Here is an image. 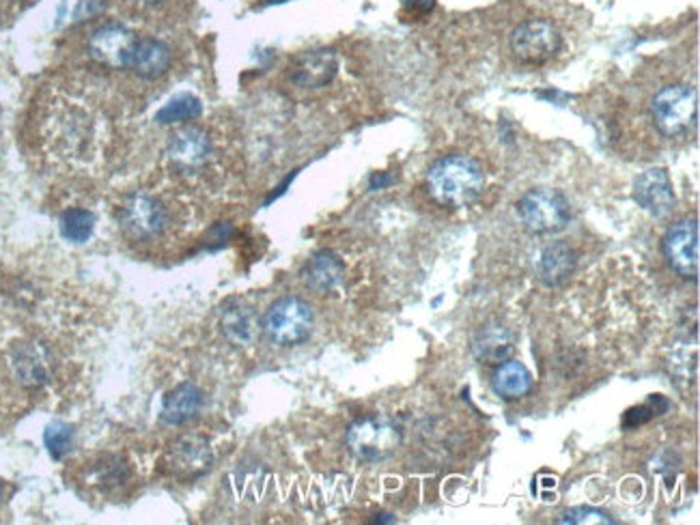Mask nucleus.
<instances>
[{
    "label": "nucleus",
    "instance_id": "obj_1",
    "mask_svg": "<svg viewBox=\"0 0 700 525\" xmlns=\"http://www.w3.org/2000/svg\"><path fill=\"white\" fill-rule=\"evenodd\" d=\"M427 195L440 207L462 209L472 205L485 190V170L466 153L440 158L427 172Z\"/></svg>",
    "mask_w": 700,
    "mask_h": 525
},
{
    "label": "nucleus",
    "instance_id": "obj_2",
    "mask_svg": "<svg viewBox=\"0 0 700 525\" xmlns=\"http://www.w3.org/2000/svg\"><path fill=\"white\" fill-rule=\"evenodd\" d=\"M655 128L668 138L683 136L699 123V93L690 85H667L651 99Z\"/></svg>",
    "mask_w": 700,
    "mask_h": 525
},
{
    "label": "nucleus",
    "instance_id": "obj_3",
    "mask_svg": "<svg viewBox=\"0 0 700 525\" xmlns=\"http://www.w3.org/2000/svg\"><path fill=\"white\" fill-rule=\"evenodd\" d=\"M345 442L356 459L377 463L397 453L403 442V430L388 416H365L347 428Z\"/></svg>",
    "mask_w": 700,
    "mask_h": 525
},
{
    "label": "nucleus",
    "instance_id": "obj_4",
    "mask_svg": "<svg viewBox=\"0 0 700 525\" xmlns=\"http://www.w3.org/2000/svg\"><path fill=\"white\" fill-rule=\"evenodd\" d=\"M315 326V313L302 297H280L267 308L262 329L278 347H296L304 343Z\"/></svg>",
    "mask_w": 700,
    "mask_h": 525
},
{
    "label": "nucleus",
    "instance_id": "obj_5",
    "mask_svg": "<svg viewBox=\"0 0 700 525\" xmlns=\"http://www.w3.org/2000/svg\"><path fill=\"white\" fill-rule=\"evenodd\" d=\"M517 214L526 229L536 235H552L568 227L571 207L559 190L536 188L520 198Z\"/></svg>",
    "mask_w": 700,
    "mask_h": 525
},
{
    "label": "nucleus",
    "instance_id": "obj_6",
    "mask_svg": "<svg viewBox=\"0 0 700 525\" xmlns=\"http://www.w3.org/2000/svg\"><path fill=\"white\" fill-rule=\"evenodd\" d=\"M511 52L520 63L543 66L559 55L563 46L561 31L548 20H526L513 29L509 39Z\"/></svg>",
    "mask_w": 700,
    "mask_h": 525
},
{
    "label": "nucleus",
    "instance_id": "obj_7",
    "mask_svg": "<svg viewBox=\"0 0 700 525\" xmlns=\"http://www.w3.org/2000/svg\"><path fill=\"white\" fill-rule=\"evenodd\" d=\"M119 222L132 239H154L167 230V207L160 198L149 192H136L121 205Z\"/></svg>",
    "mask_w": 700,
    "mask_h": 525
},
{
    "label": "nucleus",
    "instance_id": "obj_8",
    "mask_svg": "<svg viewBox=\"0 0 700 525\" xmlns=\"http://www.w3.org/2000/svg\"><path fill=\"white\" fill-rule=\"evenodd\" d=\"M668 265L688 280H699L700 230L699 222L692 218L674 222L662 241Z\"/></svg>",
    "mask_w": 700,
    "mask_h": 525
},
{
    "label": "nucleus",
    "instance_id": "obj_9",
    "mask_svg": "<svg viewBox=\"0 0 700 525\" xmlns=\"http://www.w3.org/2000/svg\"><path fill=\"white\" fill-rule=\"evenodd\" d=\"M136 34L124 24H103L89 37V55L101 67L130 69Z\"/></svg>",
    "mask_w": 700,
    "mask_h": 525
},
{
    "label": "nucleus",
    "instance_id": "obj_10",
    "mask_svg": "<svg viewBox=\"0 0 700 525\" xmlns=\"http://www.w3.org/2000/svg\"><path fill=\"white\" fill-rule=\"evenodd\" d=\"M214 463V453L203 435H184L177 437L167 450L168 474L177 478H197L205 474Z\"/></svg>",
    "mask_w": 700,
    "mask_h": 525
},
{
    "label": "nucleus",
    "instance_id": "obj_11",
    "mask_svg": "<svg viewBox=\"0 0 700 525\" xmlns=\"http://www.w3.org/2000/svg\"><path fill=\"white\" fill-rule=\"evenodd\" d=\"M168 165L179 172H197L214 153L211 138L199 128H181L170 136L167 145Z\"/></svg>",
    "mask_w": 700,
    "mask_h": 525
},
{
    "label": "nucleus",
    "instance_id": "obj_12",
    "mask_svg": "<svg viewBox=\"0 0 700 525\" xmlns=\"http://www.w3.org/2000/svg\"><path fill=\"white\" fill-rule=\"evenodd\" d=\"M9 358L16 379L24 388H41L52 379V356L41 343H16Z\"/></svg>",
    "mask_w": 700,
    "mask_h": 525
},
{
    "label": "nucleus",
    "instance_id": "obj_13",
    "mask_svg": "<svg viewBox=\"0 0 700 525\" xmlns=\"http://www.w3.org/2000/svg\"><path fill=\"white\" fill-rule=\"evenodd\" d=\"M338 73V57L334 50L319 48L302 52L289 67V80L300 89H322Z\"/></svg>",
    "mask_w": 700,
    "mask_h": 525
},
{
    "label": "nucleus",
    "instance_id": "obj_14",
    "mask_svg": "<svg viewBox=\"0 0 700 525\" xmlns=\"http://www.w3.org/2000/svg\"><path fill=\"white\" fill-rule=\"evenodd\" d=\"M635 202L653 218H664L674 207V188L667 168H649L634 184Z\"/></svg>",
    "mask_w": 700,
    "mask_h": 525
},
{
    "label": "nucleus",
    "instance_id": "obj_15",
    "mask_svg": "<svg viewBox=\"0 0 700 525\" xmlns=\"http://www.w3.org/2000/svg\"><path fill=\"white\" fill-rule=\"evenodd\" d=\"M302 278L310 291L328 296L345 283V265L333 250H319L304 265Z\"/></svg>",
    "mask_w": 700,
    "mask_h": 525
},
{
    "label": "nucleus",
    "instance_id": "obj_16",
    "mask_svg": "<svg viewBox=\"0 0 700 525\" xmlns=\"http://www.w3.org/2000/svg\"><path fill=\"white\" fill-rule=\"evenodd\" d=\"M220 329L225 334V338L229 343H234L237 347H248L253 345L259 334L264 331L262 329V321L255 313L253 306H248L246 301L241 299H231L225 308H223V315H220Z\"/></svg>",
    "mask_w": 700,
    "mask_h": 525
},
{
    "label": "nucleus",
    "instance_id": "obj_17",
    "mask_svg": "<svg viewBox=\"0 0 700 525\" xmlns=\"http://www.w3.org/2000/svg\"><path fill=\"white\" fill-rule=\"evenodd\" d=\"M578 265L575 250L565 241L548 244L536 261V278L545 287H561L573 276Z\"/></svg>",
    "mask_w": 700,
    "mask_h": 525
},
{
    "label": "nucleus",
    "instance_id": "obj_18",
    "mask_svg": "<svg viewBox=\"0 0 700 525\" xmlns=\"http://www.w3.org/2000/svg\"><path fill=\"white\" fill-rule=\"evenodd\" d=\"M515 349V338L511 329L504 328L499 321H490L481 326L472 338V354L479 361L501 364L509 360Z\"/></svg>",
    "mask_w": 700,
    "mask_h": 525
},
{
    "label": "nucleus",
    "instance_id": "obj_19",
    "mask_svg": "<svg viewBox=\"0 0 700 525\" xmlns=\"http://www.w3.org/2000/svg\"><path fill=\"white\" fill-rule=\"evenodd\" d=\"M170 67V50L167 43L154 37H138L134 46L130 69L145 80H156Z\"/></svg>",
    "mask_w": 700,
    "mask_h": 525
},
{
    "label": "nucleus",
    "instance_id": "obj_20",
    "mask_svg": "<svg viewBox=\"0 0 700 525\" xmlns=\"http://www.w3.org/2000/svg\"><path fill=\"white\" fill-rule=\"evenodd\" d=\"M203 400L205 398L200 388L190 382H184L167 394L165 407H162V420L172 427H181L199 416Z\"/></svg>",
    "mask_w": 700,
    "mask_h": 525
},
{
    "label": "nucleus",
    "instance_id": "obj_21",
    "mask_svg": "<svg viewBox=\"0 0 700 525\" xmlns=\"http://www.w3.org/2000/svg\"><path fill=\"white\" fill-rule=\"evenodd\" d=\"M494 393L504 400H517L531 393L533 375L520 360H504L492 375Z\"/></svg>",
    "mask_w": 700,
    "mask_h": 525
},
{
    "label": "nucleus",
    "instance_id": "obj_22",
    "mask_svg": "<svg viewBox=\"0 0 700 525\" xmlns=\"http://www.w3.org/2000/svg\"><path fill=\"white\" fill-rule=\"evenodd\" d=\"M203 112V103L193 93H179L175 98L168 99L167 103L158 110L156 121L160 126H175V123H188L199 119Z\"/></svg>",
    "mask_w": 700,
    "mask_h": 525
},
{
    "label": "nucleus",
    "instance_id": "obj_23",
    "mask_svg": "<svg viewBox=\"0 0 700 525\" xmlns=\"http://www.w3.org/2000/svg\"><path fill=\"white\" fill-rule=\"evenodd\" d=\"M96 214L82 207H71L61 216V235L71 244H85L96 230Z\"/></svg>",
    "mask_w": 700,
    "mask_h": 525
},
{
    "label": "nucleus",
    "instance_id": "obj_24",
    "mask_svg": "<svg viewBox=\"0 0 700 525\" xmlns=\"http://www.w3.org/2000/svg\"><path fill=\"white\" fill-rule=\"evenodd\" d=\"M668 409H670V400H668L667 396L653 394L647 403H642V405H638V407H632V409L625 412V416H623V428L630 430V428L642 427V425L651 423L653 418L664 416Z\"/></svg>",
    "mask_w": 700,
    "mask_h": 525
},
{
    "label": "nucleus",
    "instance_id": "obj_25",
    "mask_svg": "<svg viewBox=\"0 0 700 525\" xmlns=\"http://www.w3.org/2000/svg\"><path fill=\"white\" fill-rule=\"evenodd\" d=\"M73 428L67 423H52L43 430V444L52 459L61 460L73 446Z\"/></svg>",
    "mask_w": 700,
    "mask_h": 525
},
{
    "label": "nucleus",
    "instance_id": "obj_26",
    "mask_svg": "<svg viewBox=\"0 0 700 525\" xmlns=\"http://www.w3.org/2000/svg\"><path fill=\"white\" fill-rule=\"evenodd\" d=\"M556 524L569 525H584V524H600V525H617V522L603 513L600 508H593V506H578V508H569L565 511Z\"/></svg>",
    "mask_w": 700,
    "mask_h": 525
},
{
    "label": "nucleus",
    "instance_id": "obj_27",
    "mask_svg": "<svg viewBox=\"0 0 700 525\" xmlns=\"http://www.w3.org/2000/svg\"><path fill=\"white\" fill-rule=\"evenodd\" d=\"M98 472H100L101 485H108V487H115V485H124L130 476V469H128V463H124L117 457H110L108 463H101L98 465Z\"/></svg>",
    "mask_w": 700,
    "mask_h": 525
},
{
    "label": "nucleus",
    "instance_id": "obj_28",
    "mask_svg": "<svg viewBox=\"0 0 700 525\" xmlns=\"http://www.w3.org/2000/svg\"><path fill=\"white\" fill-rule=\"evenodd\" d=\"M103 7H106L103 0H76L69 16L73 22H87L91 18H98Z\"/></svg>",
    "mask_w": 700,
    "mask_h": 525
},
{
    "label": "nucleus",
    "instance_id": "obj_29",
    "mask_svg": "<svg viewBox=\"0 0 700 525\" xmlns=\"http://www.w3.org/2000/svg\"><path fill=\"white\" fill-rule=\"evenodd\" d=\"M393 184V177H388V175H373L371 177V190H382V188H386V186H391Z\"/></svg>",
    "mask_w": 700,
    "mask_h": 525
},
{
    "label": "nucleus",
    "instance_id": "obj_30",
    "mask_svg": "<svg viewBox=\"0 0 700 525\" xmlns=\"http://www.w3.org/2000/svg\"><path fill=\"white\" fill-rule=\"evenodd\" d=\"M375 524H395L397 519L393 515H377V519H373Z\"/></svg>",
    "mask_w": 700,
    "mask_h": 525
},
{
    "label": "nucleus",
    "instance_id": "obj_31",
    "mask_svg": "<svg viewBox=\"0 0 700 525\" xmlns=\"http://www.w3.org/2000/svg\"><path fill=\"white\" fill-rule=\"evenodd\" d=\"M134 2H138V4H142V7H154V4H160L162 0H134Z\"/></svg>",
    "mask_w": 700,
    "mask_h": 525
},
{
    "label": "nucleus",
    "instance_id": "obj_32",
    "mask_svg": "<svg viewBox=\"0 0 700 525\" xmlns=\"http://www.w3.org/2000/svg\"><path fill=\"white\" fill-rule=\"evenodd\" d=\"M543 485H545V487H554V485H556V481H554V478H545V481H543Z\"/></svg>",
    "mask_w": 700,
    "mask_h": 525
},
{
    "label": "nucleus",
    "instance_id": "obj_33",
    "mask_svg": "<svg viewBox=\"0 0 700 525\" xmlns=\"http://www.w3.org/2000/svg\"><path fill=\"white\" fill-rule=\"evenodd\" d=\"M267 2H287V0H267Z\"/></svg>",
    "mask_w": 700,
    "mask_h": 525
},
{
    "label": "nucleus",
    "instance_id": "obj_34",
    "mask_svg": "<svg viewBox=\"0 0 700 525\" xmlns=\"http://www.w3.org/2000/svg\"><path fill=\"white\" fill-rule=\"evenodd\" d=\"M0 497H2V485H0Z\"/></svg>",
    "mask_w": 700,
    "mask_h": 525
}]
</instances>
